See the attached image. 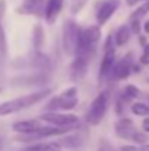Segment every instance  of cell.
I'll return each instance as SVG.
<instances>
[{
  "label": "cell",
  "instance_id": "6da1fadb",
  "mask_svg": "<svg viewBox=\"0 0 149 151\" xmlns=\"http://www.w3.org/2000/svg\"><path fill=\"white\" fill-rule=\"evenodd\" d=\"M51 93H53L51 88H44V90H38V91L25 94V96L13 99V100L4 101V103L0 104V117L9 116V114L18 113V111H21V110H24L26 107H31V106L43 101L44 99H47Z\"/></svg>",
  "mask_w": 149,
  "mask_h": 151
},
{
  "label": "cell",
  "instance_id": "7a4b0ae2",
  "mask_svg": "<svg viewBox=\"0 0 149 151\" xmlns=\"http://www.w3.org/2000/svg\"><path fill=\"white\" fill-rule=\"evenodd\" d=\"M110 91H101L98 96L94 99V101L91 103L88 113H86V122L92 126H97L101 123V120L104 119L107 110H108V103H110Z\"/></svg>",
  "mask_w": 149,
  "mask_h": 151
},
{
  "label": "cell",
  "instance_id": "3957f363",
  "mask_svg": "<svg viewBox=\"0 0 149 151\" xmlns=\"http://www.w3.org/2000/svg\"><path fill=\"white\" fill-rule=\"evenodd\" d=\"M78 90L75 87H70L67 90H64L61 94H58L57 97L51 99L47 103V106L44 107L46 111H58V110H73L78 106Z\"/></svg>",
  "mask_w": 149,
  "mask_h": 151
},
{
  "label": "cell",
  "instance_id": "277c9868",
  "mask_svg": "<svg viewBox=\"0 0 149 151\" xmlns=\"http://www.w3.org/2000/svg\"><path fill=\"white\" fill-rule=\"evenodd\" d=\"M79 32H81V27H79L73 19H67V21H64V24H63L61 41H63V49H64V51H66V54H69V56H75L76 47H78Z\"/></svg>",
  "mask_w": 149,
  "mask_h": 151
},
{
  "label": "cell",
  "instance_id": "5b68a950",
  "mask_svg": "<svg viewBox=\"0 0 149 151\" xmlns=\"http://www.w3.org/2000/svg\"><path fill=\"white\" fill-rule=\"evenodd\" d=\"M114 62H115V43H114V37L108 35L104 43V56L99 65V79L101 81L108 78Z\"/></svg>",
  "mask_w": 149,
  "mask_h": 151
},
{
  "label": "cell",
  "instance_id": "8992f818",
  "mask_svg": "<svg viewBox=\"0 0 149 151\" xmlns=\"http://www.w3.org/2000/svg\"><path fill=\"white\" fill-rule=\"evenodd\" d=\"M40 120L54 125V126H64V128H79L81 120L75 114H66V113H58V111H46L40 116Z\"/></svg>",
  "mask_w": 149,
  "mask_h": 151
},
{
  "label": "cell",
  "instance_id": "52a82bcc",
  "mask_svg": "<svg viewBox=\"0 0 149 151\" xmlns=\"http://www.w3.org/2000/svg\"><path fill=\"white\" fill-rule=\"evenodd\" d=\"M133 65H135L133 63V54L127 53L123 59L114 62L108 78H111L114 81H123V79L129 78L130 73L133 72Z\"/></svg>",
  "mask_w": 149,
  "mask_h": 151
},
{
  "label": "cell",
  "instance_id": "ba28073f",
  "mask_svg": "<svg viewBox=\"0 0 149 151\" xmlns=\"http://www.w3.org/2000/svg\"><path fill=\"white\" fill-rule=\"evenodd\" d=\"M120 1L121 0H101L98 4H97V22L98 25H105L111 16L117 12L118 6H120Z\"/></svg>",
  "mask_w": 149,
  "mask_h": 151
},
{
  "label": "cell",
  "instance_id": "9c48e42d",
  "mask_svg": "<svg viewBox=\"0 0 149 151\" xmlns=\"http://www.w3.org/2000/svg\"><path fill=\"white\" fill-rule=\"evenodd\" d=\"M89 57L86 56H82V54H76L73 62L70 63V68H69V73H70V78L72 81H81L85 78L86 72H88V65H89Z\"/></svg>",
  "mask_w": 149,
  "mask_h": 151
},
{
  "label": "cell",
  "instance_id": "30bf717a",
  "mask_svg": "<svg viewBox=\"0 0 149 151\" xmlns=\"http://www.w3.org/2000/svg\"><path fill=\"white\" fill-rule=\"evenodd\" d=\"M63 4H64V0H46L43 15H44L47 24L51 25L56 22L57 16L60 15V12L63 9Z\"/></svg>",
  "mask_w": 149,
  "mask_h": 151
},
{
  "label": "cell",
  "instance_id": "8fae6325",
  "mask_svg": "<svg viewBox=\"0 0 149 151\" xmlns=\"http://www.w3.org/2000/svg\"><path fill=\"white\" fill-rule=\"evenodd\" d=\"M114 131H115L118 138H121V139H132V135L135 134L136 128H135V123H133L132 119L121 117V119H118L115 122Z\"/></svg>",
  "mask_w": 149,
  "mask_h": 151
},
{
  "label": "cell",
  "instance_id": "7c38bea8",
  "mask_svg": "<svg viewBox=\"0 0 149 151\" xmlns=\"http://www.w3.org/2000/svg\"><path fill=\"white\" fill-rule=\"evenodd\" d=\"M40 126H41V123H40L38 119H26V120H18V122H15L12 128H13L15 132L22 134V135H26V134L34 132Z\"/></svg>",
  "mask_w": 149,
  "mask_h": 151
},
{
  "label": "cell",
  "instance_id": "4fadbf2b",
  "mask_svg": "<svg viewBox=\"0 0 149 151\" xmlns=\"http://www.w3.org/2000/svg\"><path fill=\"white\" fill-rule=\"evenodd\" d=\"M44 3H46V0H24L22 6H21V9H18V12L40 15L44 10Z\"/></svg>",
  "mask_w": 149,
  "mask_h": 151
},
{
  "label": "cell",
  "instance_id": "5bb4252c",
  "mask_svg": "<svg viewBox=\"0 0 149 151\" xmlns=\"http://www.w3.org/2000/svg\"><path fill=\"white\" fill-rule=\"evenodd\" d=\"M130 37H132V31H130L129 25H121V27H118L117 31H115L114 43H115L117 47H123V46H126V44L129 43Z\"/></svg>",
  "mask_w": 149,
  "mask_h": 151
},
{
  "label": "cell",
  "instance_id": "9a60e30c",
  "mask_svg": "<svg viewBox=\"0 0 149 151\" xmlns=\"http://www.w3.org/2000/svg\"><path fill=\"white\" fill-rule=\"evenodd\" d=\"M70 132L66 134V137H61L57 142L61 145V147H66V148H78L83 144V139L85 137L82 135H69Z\"/></svg>",
  "mask_w": 149,
  "mask_h": 151
},
{
  "label": "cell",
  "instance_id": "2e32d148",
  "mask_svg": "<svg viewBox=\"0 0 149 151\" xmlns=\"http://www.w3.org/2000/svg\"><path fill=\"white\" fill-rule=\"evenodd\" d=\"M22 151H61V145L58 142H37L25 147Z\"/></svg>",
  "mask_w": 149,
  "mask_h": 151
},
{
  "label": "cell",
  "instance_id": "e0dca14e",
  "mask_svg": "<svg viewBox=\"0 0 149 151\" xmlns=\"http://www.w3.org/2000/svg\"><path fill=\"white\" fill-rule=\"evenodd\" d=\"M32 43H34V49L35 50H41V46L44 43V31H43V27L38 24L34 27V31H32Z\"/></svg>",
  "mask_w": 149,
  "mask_h": 151
},
{
  "label": "cell",
  "instance_id": "ac0fdd59",
  "mask_svg": "<svg viewBox=\"0 0 149 151\" xmlns=\"http://www.w3.org/2000/svg\"><path fill=\"white\" fill-rule=\"evenodd\" d=\"M132 113L136 114V116H140V117H146L149 116V106L145 103H133L132 104Z\"/></svg>",
  "mask_w": 149,
  "mask_h": 151
},
{
  "label": "cell",
  "instance_id": "d6986e66",
  "mask_svg": "<svg viewBox=\"0 0 149 151\" xmlns=\"http://www.w3.org/2000/svg\"><path fill=\"white\" fill-rule=\"evenodd\" d=\"M127 100H135V99H138L139 96H140V91H139V88L136 87V85H133V84H129V85H126L124 87V90H123V93H121Z\"/></svg>",
  "mask_w": 149,
  "mask_h": 151
},
{
  "label": "cell",
  "instance_id": "ffe728a7",
  "mask_svg": "<svg viewBox=\"0 0 149 151\" xmlns=\"http://www.w3.org/2000/svg\"><path fill=\"white\" fill-rule=\"evenodd\" d=\"M148 12H149V0H146L143 4H140V6L130 15V19H140V21H142L143 16H145Z\"/></svg>",
  "mask_w": 149,
  "mask_h": 151
},
{
  "label": "cell",
  "instance_id": "44dd1931",
  "mask_svg": "<svg viewBox=\"0 0 149 151\" xmlns=\"http://www.w3.org/2000/svg\"><path fill=\"white\" fill-rule=\"evenodd\" d=\"M7 54V40H6V32L0 24V57H6Z\"/></svg>",
  "mask_w": 149,
  "mask_h": 151
},
{
  "label": "cell",
  "instance_id": "7402d4cb",
  "mask_svg": "<svg viewBox=\"0 0 149 151\" xmlns=\"http://www.w3.org/2000/svg\"><path fill=\"white\" fill-rule=\"evenodd\" d=\"M130 141H133V142H136V144H146L149 141V137L146 135V132H139L138 129L135 131V134L132 135V139Z\"/></svg>",
  "mask_w": 149,
  "mask_h": 151
},
{
  "label": "cell",
  "instance_id": "603a6c76",
  "mask_svg": "<svg viewBox=\"0 0 149 151\" xmlns=\"http://www.w3.org/2000/svg\"><path fill=\"white\" fill-rule=\"evenodd\" d=\"M129 28L132 31V34L139 35L142 31V25H140V19H130L129 21Z\"/></svg>",
  "mask_w": 149,
  "mask_h": 151
},
{
  "label": "cell",
  "instance_id": "cb8c5ba5",
  "mask_svg": "<svg viewBox=\"0 0 149 151\" xmlns=\"http://www.w3.org/2000/svg\"><path fill=\"white\" fill-rule=\"evenodd\" d=\"M88 0H75V3L72 4V13H78L86 3Z\"/></svg>",
  "mask_w": 149,
  "mask_h": 151
},
{
  "label": "cell",
  "instance_id": "d4e9b609",
  "mask_svg": "<svg viewBox=\"0 0 149 151\" xmlns=\"http://www.w3.org/2000/svg\"><path fill=\"white\" fill-rule=\"evenodd\" d=\"M6 0H0V24H1V19L4 18V13H6Z\"/></svg>",
  "mask_w": 149,
  "mask_h": 151
},
{
  "label": "cell",
  "instance_id": "484cf974",
  "mask_svg": "<svg viewBox=\"0 0 149 151\" xmlns=\"http://www.w3.org/2000/svg\"><path fill=\"white\" fill-rule=\"evenodd\" d=\"M120 151H139V147H136V145H121Z\"/></svg>",
  "mask_w": 149,
  "mask_h": 151
},
{
  "label": "cell",
  "instance_id": "4316f807",
  "mask_svg": "<svg viewBox=\"0 0 149 151\" xmlns=\"http://www.w3.org/2000/svg\"><path fill=\"white\" fill-rule=\"evenodd\" d=\"M142 129H143V132L149 134V116H146V117L143 119V122H142Z\"/></svg>",
  "mask_w": 149,
  "mask_h": 151
},
{
  "label": "cell",
  "instance_id": "83f0119b",
  "mask_svg": "<svg viewBox=\"0 0 149 151\" xmlns=\"http://www.w3.org/2000/svg\"><path fill=\"white\" fill-rule=\"evenodd\" d=\"M149 63V56L148 54H142L140 57V65H148Z\"/></svg>",
  "mask_w": 149,
  "mask_h": 151
},
{
  "label": "cell",
  "instance_id": "f1b7e54d",
  "mask_svg": "<svg viewBox=\"0 0 149 151\" xmlns=\"http://www.w3.org/2000/svg\"><path fill=\"white\" fill-rule=\"evenodd\" d=\"M139 43H140V46L143 47V46L148 43V41H146V37H143V35H140V34H139Z\"/></svg>",
  "mask_w": 149,
  "mask_h": 151
},
{
  "label": "cell",
  "instance_id": "f546056e",
  "mask_svg": "<svg viewBox=\"0 0 149 151\" xmlns=\"http://www.w3.org/2000/svg\"><path fill=\"white\" fill-rule=\"evenodd\" d=\"M140 0H126V3H127V6H135V4H138Z\"/></svg>",
  "mask_w": 149,
  "mask_h": 151
},
{
  "label": "cell",
  "instance_id": "4dcf8cb0",
  "mask_svg": "<svg viewBox=\"0 0 149 151\" xmlns=\"http://www.w3.org/2000/svg\"><path fill=\"white\" fill-rule=\"evenodd\" d=\"M139 151H149V144H142L140 147H139Z\"/></svg>",
  "mask_w": 149,
  "mask_h": 151
},
{
  "label": "cell",
  "instance_id": "1f68e13d",
  "mask_svg": "<svg viewBox=\"0 0 149 151\" xmlns=\"http://www.w3.org/2000/svg\"><path fill=\"white\" fill-rule=\"evenodd\" d=\"M143 31H145L146 34H149V21H146V22L143 24Z\"/></svg>",
  "mask_w": 149,
  "mask_h": 151
},
{
  "label": "cell",
  "instance_id": "d6a6232c",
  "mask_svg": "<svg viewBox=\"0 0 149 151\" xmlns=\"http://www.w3.org/2000/svg\"><path fill=\"white\" fill-rule=\"evenodd\" d=\"M143 54H148L149 56V43H146V44L143 46Z\"/></svg>",
  "mask_w": 149,
  "mask_h": 151
},
{
  "label": "cell",
  "instance_id": "836d02e7",
  "mask_svg": "<svg viewBox=\"0 0 149 151\" xmlns=\"http://www.w3.org/2000/svg\"><path fill=\"white\" fill-rule=\"evenodd\" d=\"M98 151H108V150H107V148H104V147H101Z\"/></svg>",
  "mask_w": 149,
  "mask_h": 151
},
{
  "label": "cell",
  "instance_id": "e575fe53",
  "mask_svg": "<svg viewBox=\"0 0 149 151\" xmlns=\"http://www.w3.org/2000/svg\"><path fill=\"white\" fill-rule=\"evenodd\" d=\"M0 145H1V139H0Z\"/></svg>",
  "mask_w": 149,
  "mask_h": 151
},
{
  "label": "cell",
  "instance_id": "d590c367",
  "mask_svg": "<svg viewBox=\"0 0 149 151\" xmlns=\"http://www.w3.org/2000/svg\"><path fill=\"white\" fill-rule=\"evenodd\" d=\"M0 93H1V88H0Z\"/></svg>",
  "mask_w": 149,
  "mask_h": 151
},
{
  "label": "cell",
  "instance_id": "8d00e7d4",
  "mask_svg": "<svg viewBox=\"0 0 149 151\" xmlns=\"http://www.w3.org/2000/svg\"><path fill=\"white\" fill-rule=\"evenodd\" d=\"M148 99H149V97H148Z\"/></svg>",
  "mask_w": 149,
  "mask_h": 151
}]
</instances>
